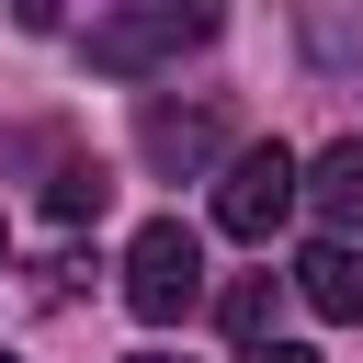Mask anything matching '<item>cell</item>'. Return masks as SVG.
Instances as JSON below:
<instances>
[{"mask_svg":"<svg viewBox=\"0 0 363 363\" xmlns=\"http://www.w3.org/2000/svg\"><path fill=\"white\" fill-rule=\"evenodd\" d=\"M193 45H216V11L204 0H147V11H102L91 23V68L102 79H147V68L193 57Z\"/></svg>","mask_w":363,"mask_h":363,"instance_id":"cell-1","label":"cell"},{"mask_svg":"<svg viewBox=\"0 0 363 363\" xmlns=\"http://www.w3.org/2000/svg\"><path fill=\"white\" fill-rule=\"evenodd\" d=\"M0 363H11V352H0Z\"/></svg>","mask_w":363,"mask_h":363,"instance_id":"cell-11","label":"cell"},{"mask_svg":"<svg viewBox=\"0 0 363 363\" xmlns=\"http://www.w3.org/2000/svg\"><path fill=\"white\" fill-rule=\"evenodd\" d=\"M102 204H113V170H102V159H57L45 216H57V227H79V216H102Z\"/></svg>","mask_w":363,"mask_h":363,"instance_id":"cell-7","label":"cell"},{"mask_svg":"<svg viewBox=\"0 0 363 363\" xmlns=\"http://www.w3.org/2000/svg\"><path fill=\"white\" fill-rule=\"evenodd\" d=\"M0 261H11V238H0Z\"/></svg>","mask_w":363,"mask_h":363,"instance_id":"cell-10","label":"cell"},{"mask_svg":"<svg viewBox=\"0 0 363 363\" xmlns=\"http://www.w3.org/2000/svg\"><path fill=\"white\" fill-rule=\"evenodd\" d=\"M272 295H284L272 272H238V284L216 295V318H227V340H238V352H261V340H272Z\"/></svg>","mask_w":363,"mask_h":363,"instance_id":"cell-8","label":"cell"},{"mask_svg":"<svg viewBox=\"0 0 363 363\" xmlns=\"http://www.w3.org/2000/svg\"><path fill=\"white\" fill-rule=\"evenodd\" d=\"M306 204H318V227H329V238H352V227H363V136H340V147H318V159H306Z\"/></svg>","mask_w":363,"mask_h":363,"instance_id":"cell-5","label":"cell"},{"mask_svg":"<svg viewBox=\"0 0 363 363\" xmlns=\"http://www.w3.org/2000/svg\"><path fill=\"white\" fill-rule=\"evenodd\" d=\"M238 363H318L306 340H261V352H238Z\"/></svg>","mask_w":363,"mask_h":363,"instance_id":"cell-9","label":"cell"},{"mask_svg":"<svg viewBox=\"0 0 363 363\" xmlns=\"http://www.w3.org/2000/svg\"><path fill=\"white\" fill-rule=\"evenodd\" d=\"M193 295H204V238H193L182 216H147V227L125 238V306H136L147 329H170V318H193Z\"/></svg>","mask_w":363,"mask_h":363,"instance_id":"cell-2","label":"cell"},{"mask_svg":"<svg viewBox=\"0 0 363 363\" xmlns=\"http://www.w3.org/2000/svg\"><path fill=\"white\" fill-rule=\"evenodd\" d=\"M136 147H147L159 170H204V159L227 147V113H204V102H193V113H170V102H159V113L136 125Z\"/></svg>","mask_w":363,"mask_h":363,"instance_id":"cell-6","label":"cell"},{"mask_svg":"<svg viewBox=\"0 0 363 363\" xmlns=\"http://www.w3.org/2000/svg\"><path fill=\"white\" fill-rule=\"evenodd\" d=\"M147 363H159V352H147Z\"/></svg>","mask_w":363,"mask_h":363,"instance_id":"cell-12","label":"cell"},{"mask_svg":"<svg viewBox=\"0 0 363 363\" xmlns=\"http://www.w3.org/2000/svg\"><path fill=\"white\" fill-rule=\"evenodd\" d=\"M295 204H306V159H295V147H272V136H261V147H238V159L216 170V227H227V238H272Z\"/></svg>","mask_w":363,"mask_h":363,"instance_id":"cell-3","label":"cell"},{"mask_svg":"<svg viewBox=\"0 0 363 363\" xmlns=\"http://www.w3.org/2000/svg\"><path fill=\"white\" fill-rule=\"evenodd\" d=\"M284 284H295V295H306L318 318H340V329L363 318V250H352V238H318V250H306V261H295Z\"/></svg>","mask_w":363,"mask_h":363,"instance_id":"cell-4","label":"cell"}]
</instances>
